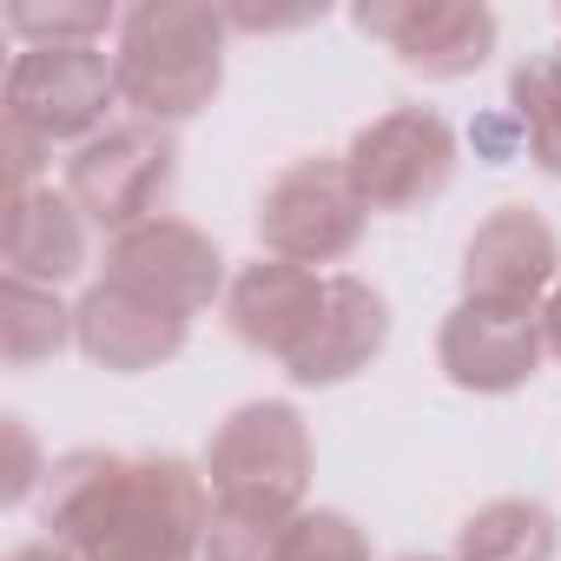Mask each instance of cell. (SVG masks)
I'll use <instances>...</instances> for the list:
<instances>
[{
  "mask_svg": "<svg viewBox=\"0 0 561 561\" xmlns=\"http://www.w3.org/2000/svg\"><path fill=\"white\" fill-rule=\"evenodd\" d=\"M41 528L73 561H198L211 482L179 449H67L47 462Z\"/></svg>",
  "mask_w": 561,
  "mask_h": 561,
  "instance_id": "1",
  "label": "cell"
},
{
  "mask_svg": "<svg viewBox=\"0 0 561 561\" xmlns=\"http://www.w3.org/2000/svg\"><path fill=\"white\" fill-rule=\"evenodd\" d=\"M225 41H231L225 8H205V0H139L119 21V47H113L119 100L146 126L172 133L179 119H192L218 100Z\"/></svg>",
  "mask_w": 561,
  "mask_h": 561,
  "instance_id": "2",
  "label": "cell"
},
{
  "mask_svg": "<svg viewBox=\"0 0 561 561\" xmlns=\"http://www.w3.org/2000/svg\"><path fill=\"white\" fill-rule=\"evenodd\" d=\"M311 423L298 416V403L264 397V403H238L211 443H205V482L211 502H264V508H305L311 495Z\"/></svg>",
  "mask_w": 561,
  "mask_h": 561,
  "instance_id": "3",
  "label": "cell"
},
{
  "mask_svg": "<svg viewBox=\"0 0 561 561\" xmlns=\"http://www.w3.org/2000/svg\"><path fill=\"white\" fill-rule=\"evenodd\" d=\"M172 185H179V146L165 126H146V119L106 126L100 139H87L67 159V198L106 238H119L146 218H165Z\"/></svg>",
  "mask_w": 561,
  "mask_h": 561,
  "instance_id": "4",
  "label": "cell"
},
{
  "mask_svg": "<svg viewBox=\"0 0 561 561\" xmlns=\"http://www.w3.org/2000/svg\"><path fill=\"white\" fill-rule=\"evenodd\" d=\"M119 100L113 54L100 47H21L8 67V93H0V119L27 126L41 146H87L106 133V113Z\"/></svg>",
  "mask_w": 561,
  "mask_h": 561,
  "instance_id": "5",
  "label": "cell"
},
{
  "mask_svg": "<svg viewBox=\"0 0 561 561\" xmlns=\"http://www.w3.org/2000/svg\"><path fill=\"white\" fill-rule=\"evenodd\" d=\"M344 172H351L364 211H423L456 179V133L430 106H390L351 133Z\"/></svg>",
  "mask_w": 561,
  "mask_h": 561,
  "instance_id": "6",
  "label": "cell"
},
{
  "mask_svg": "<svg viewBox=\"0 0 561 561\" xmlns=\"http://www.w3.org/2000/svg\"><path fill=\"white\" fill-rule=\"evenodd\" d=\"M364 218L370 211H364L344 159H298L257 198V244H264V257L318 271V264H344L357 251Z\"/></svg>",
  "mask_w": 561,
  "mask_h": 561,
  "instance_id": "7",
  "label": "cell"
},
{
  "mask_svg": "<svg viewBox=\"0 0 561 561\" xmlns=\"http://www.w3.org/2000/svg\"><path fill=\"white\" fill-rule=\"evenodd\" d=\"M106 285L172 311V318H205L211 305H225L231 277H225V251L211 244V231H198L192 218H146L119 238H106Z\"/></svg>",
  "mask_w": 561,
  "mask_h": 561,
  "instance_id": "8",
  "label": "cell"
},
{
  "mask_svg": "<svg viewBox=\"0 0 561 561\" xmlns=\"http://www.w3.org/2000/svg\"><path fill=\"white\" fill-rule=\"evenodd\" d=\"M357 34L423 80H469L495 54V14L482 0H370L357 8Z\"/></svg>",
  "mask_w": 561,
  "mask_h": 561,
  "instance_id": "9",
  "label": "cell"
},
{
  "mask_svg": "<svg viewBox=\"0 0 561 561\" xmlns=\"http://www.w3.org/2000/svg\"><path fill=\"white\" fill-rule=\"evenodd\" d=\"M548 357V337H541V311L528 305H482V298H462L443 331H436V364L456 390L469 397H508L522 390Z\"/></svg>",
  "mask_w": 561,
  "mask_h": 561,
  "instance_id": "10",
  "label": "cell"
},
{
  "mask_svg": "<svg viewBox=\"0 0 561 561\" xmlns=\"http://www.w3.org/2000/svg\"><path fill=\"white\" fill-rule=\"evenodd\" d=\"M561 285V238L535 205H495L462 244V298L541 311Z\"/></svg>",
  "mask_w": 561,
  "mask_h": 561,
  "instance_id": "11",
  "label": "cell"
},
{
  "mask_svg": "<svg viewBox=\"0 0 561 561\" xmlns=\"http://www.w3.org/2000/svg\"><path fill=\"white\" fill-rule=\"evenodd\" d=\"M324 291H331V277H318V271H305V264L251 257V264H238L231 291H225V324H231V337H238L244 351L291 364L298 344L311 337L318 311H324Z\"/></svg>",
  "mask_w": 561,
  "mask_h": 561,
  "instance_id": "12",
  "label": "cell"
},
{
  "mask_svg": "<svg viewBox=\"0 0 561 561\" xmlns=\"http://www.w3.org/2000/svg\"><path fill=\"white\" fill-rule=\"evenodd\" d=\"M192 324L119 291V285H87L80 305H73V351L93 364V370H113V377H146L159 364H172L185 351Z\"/></svg>",
  "mask_w": 561,
  "mask_h": 561,
  "instance_id": "13",
  "label": "cell"
},
{
  "mask_svg": "<svg viewBox=\"0 0 561 561\" xmlns=\"http://www.w3.org/2000/svg\"><path fill=\"white\" fill-rule=\"evenodd\" d=\"M390 344V305L370 277L357 271H337L331 291H324V311L311 324V337L298 344V357L285 364L291 383L305 390H331V383H351L357 370H370Z\"/></svg>",
  "mask_w": 561,
  "mask_h": 561,
  "instance_id": "14",
  "label": "cell"
},
{
  "mask_svg": "<svg viewBox=\"0 0 561 561\" xmlns=\"http://www.w3.org/2000/svg\"><path fill=\"white\" fill-rule=\"evenodd\" d=\"M87 211L67 198V185H41L27 198L0 205V264L8 277H27V285H73L87 271Z\"/></svg>",
  "mask_w": 561,
  "mask_h": 561,
  "instance_id": "15",
  "label": "cell"
},
{
  "mask_svg": "<svg viewBox=\"0 0 561 561\" xmlns=\"http://www.w3.org/2000/svg\"><path fill=\"white\" fill-rule=\"evenodd\" d=\"M554 548H561L554 515L528 495H502V502H482L456 528L449 561H554Z\"/></svg>",
  "mask_w": 561,
  "mask_h": 561,
  "instance_id": "16",
  "label": "cell"
},
{
  "mask_svg": "<svg viewBox=\"0 0 561 561\" xmlns=\"http://www.w3.org/2000/svg\"><path fill=\"white\" fill-rule=\"evenodd\" d=\"M73 344V305H60V291L27 285V277H0V357L14 370L54 364Z\"/></svg>",
  "mask_w": 561,
  "mask_h": 561,
  "instance_id": "17",
  "label": "cell"
},
{
  "mask_svg": "<svg viewBox=\"0 0 561 561\" xmlns=\"http://www.w3.org/2000/svg\"><path fill=\"white\" fill-rule=\"evenodd\" d=\"M508 119L522 133V152L561 179V54H528L508 73Z\"/></svg>",
  "mask_w": 561,
  "mask_h": 561,
  "instance_id": "18",
  "label": "cell"
},
{
  "mask_svg": "<svg viewBox=\"0 0 561 561\" xmlns=\"http://www.w3.org/2000/svg\"><path fill=\"white\" fill-rule=\"evenodd\" d=\"M126 14L100 8V0H54V8H41V0H14L8 8V34L21 47H100L106 34H119Z\"/></svg>",
  "mask_w": 561,
  "mask_h": 561,
  "instance_id": "19",
  "label": "cell"
},
{
  "mask_svg": "<svg viewBox=\"0 0 561 561\" xmlns=\"http://www.w3.org/2000/svg\"><path fill=\"white\" fill-rule=\"evenodd\" d=\"M298 515L291 508H264V502H211L205 561H277V548H285Z\"/></svg>",
  "mask_w": 561,
  "mask_h": 561,
  "instance_id": "20",
  "label": "cell"
},
{
  "mask_svg": "<svg viewBox=\"0 0 561 561\" xmlns=\"http://www.w3.org/2000/svg\"><path fill=\"white\" fill-rule=\"evenodd\" d=\"M277 561H370V535L344 508H305L277 548Z\"/></svg>",
  "mask_w": 561,
  "mask_h": 561,
  "instance_id": "21",
  "label": "cell"
},
{
  "mask_svg": "<svg viewBox=\"0 0 561 561\" xmlns=\"http://www.w3.org/2000/svg\"><path fill=\"white\" fill-rule=\"evenodd\" d=\"M0 152H8V198H27V192H41L47 179V152L54 146H41L27 126H14V119H0Z\"/></svg>",
  "mask_w": 561,
  "mask_h": 561,
  "instance_id": "22",
  "label": "cell"
},
{
  "mask_svg": "<svg viewBox=\"0 0 561 561\" xmlns=\"http://www.w3.org/2000/svg\"><path fill=\"white\" fill-rule=\"evenodd\" d=\"M0 436H8V482H0V495H8V502H27V495H34V482L47 476V469H41V449H34V436H27V423H21V416L0 423Z\"/></svg>",
  "mask_w": 561,
  "mask_h": 561,
  "instance_id": "23",
  "label": "cell"
},
{
  "mask_svg": "<svg viewBox=\"0 0 561 561\" xmlns=\"http://www.w3.org/2000/svg\"><path fill=\"white\" fill-rule=\"evenodd\" d=\"M541 337H548V357L561 364V285H554L548 305H541Z\"/></svg>",
  "mask_w": 561,
  "mask_h": 561,
  "instance_id": "24",
  "label": "cell"
},
{
  "mask_svg": "<svg viewBox=\"0 0 561 561\" xmlns=\"http://www.w3.org/2000/svg\"><path fill=\"white\" fill-rule=\"evenodd\" d=\"M8 561H73V554H67L60 541H27V548H14Z\"/></svg>",
  "mask_w": 561,
  "mask_h": 561,
  "instance_id": "25",
  "label": "cell"
},
{
  "mask_svg": "<svg viewBox=\"0 0 561 561\" xmlns=\"http://www.w3.org/2000/svg\"><path fill=\"white\" fill-rule=\"evenodd\" d=\"M397 561H449V554H397Z\"/></svg>",
  "mask_w": 561,
  "mask_h": 561,
  "instance_id": "26",
  "label": "cell"
},
{
  "mask_svg": "<svg viewBox=\"0 0 561 561\" xmlns=\"http://www.w3.org/2000/svg\"><path fill=\"white\" fill-rule=\"evenodd\" d=\"M554 54H561V47H554Z\"/></svg>",
  "mask_w": 561,
  "mask_h": 561,
  "instance_id": "27",
  "label": "cell"
}]
</instances>
